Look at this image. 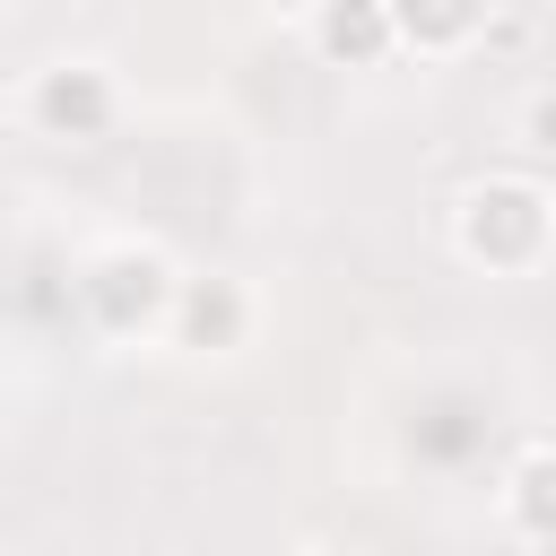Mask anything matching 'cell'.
<instances>
[{"label": "cell", "instance_id": "6da1fadb", "mask_svg": "<svg viewBox=\"0 0 556 556\" xmlns=\"http://www.w3.org/2000/svg\"><path fill=\"white\" fill-rule=\"evenodd\" d=\"M556 243V208L530 174H478L460 200H452V252L469 269H495V278H530Z\"/></svg>", "mask_w": 556, "mask_h": 556}, {"label": "cell", "instance_id": "7a4b0ae2", "mask_svg": "<svg viewBox=\"0 0 556 556\" xmlns=\"http://www.w3.org/2000/svg\"><path fill=\"white\" fill-rule=\"evenodd\" d=\"M78 304L96 313L104 339H139V330H174V304H182V269L139 243V235H113L78 261Z\"/></svg>", "mask_w": 556, "mask_h": 556}, {"label": "cell", "instance_id": "3957f363", "mask_svg": "<svg viewBox=\"0 0 556 556\" xmlns=\"http://www.w3.org/2000/svg\"><path fill=\"white\" fill-rule=\"evenodd\" d=\"M17 113H26L35 139H70V148H87V139H104V130L122 122V78H113L104 61H43V70L26 78Z\"/></svg>", "mask_w": 556, "mask_h": 556}, {"label": "cell", "instance_id": "277c9868", "mask_svg": "<svg viewBox=\"0 0 556 556\" xmlns=\"http://www.w3.org/2000/svg\"><path fill=\"white\" fill-rule=\"evenodd\" d=\"M174 348H243L252 339V295L235 278H182V304H174Z\"/></svg>", "mask_w": 556, "mask_h": 556}, {"label": "cell", "instance_id": "5b68a950", "mask_svg": "<svg viewBox=\"0 0 556 556\" xmlns=\"http://www.w3.org/2000/svg\"><path fill=\"white\" fill-rule=\"evenodd\" d=\"M313 52L321 61H348V70H374L382 52H400V26L382 0H313Z\"/></svg>", "mask_w": 556, "mask_h": 556}, {"label": "cell", "instance_id": "8992f818", "mask_svg": "<svg viewBox=\"0 0 556 556\" xmlns=\"http://www.w3.org/2000/svg\"><path fill=\"white\" fill-rule=\"evenodd\" d=\"M495 513H504L521 539L556 547V434L521 443V460H513V469H504V486H495Z\"/></svg>", "mask_w": 556, "mask_h": 556}, {"label": "cell", "instance_id": "52a82bcc", "mask_svg": "<svg viewBox=\"0 0 556 556\" xmlns=\"http://www.w3.org/2000/svg\"><path fill=\"white\" fill-rule=\"evenodd\" d=\"M382 9L400 26V52H460L495 17V0H382Z\"/></svg>", "mask_w": 556, "mask_h": 556}, {"label": "cell", "instance_id": "ba28073f", "mask_svg": "<svg viewBox=\"0 0 556 556\" xmlns=\"http://www.w3.org/2000/svg\"><path fill=\"white\" fill-rule=\"evenodd\" d=\"M513 148H521L530 165H556V78L521 87V104H513Z\"/></svg>", "mask_w": 556, "mask_h": 556}, {"label": "cell", "instance_id": "9c48e42d", "mask_svg": "<svg viewBox=\"0 0 556 556\" xmlns=\"http://www.w3.org/2000/svg\"><path fill=\"white\" fill-rule=\"evenodd\" d=\"M295 556H365V547H339V539H313V547H295Z\"/></svg>", "mask_w": 556, "mask_h": 556}]
</instances>
